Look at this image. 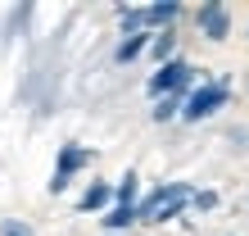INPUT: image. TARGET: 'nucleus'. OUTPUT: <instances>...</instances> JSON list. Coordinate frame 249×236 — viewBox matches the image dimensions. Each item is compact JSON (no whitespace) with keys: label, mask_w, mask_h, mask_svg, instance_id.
<instances>
[{"label":"nucleus","mask_w":249,"mask_h":236,"mask_svg":"<svg viewBox=\"0 0 249 236\" xmlns=\"http://www.w3.org/2000/svg\"><path fill=\"white\" fill-rule=\"evenodd\" d=\"M109 204H113V182H91V186L77 196V209H82V214H105Z\"/></svg>","instance_id":"obj_7"},{"label":"nucleus","mask_w":249,"mask_h":236,"mask_svg":"<svg viewBox=\"0 0 249 236\" xmlns=\"http://www.w3.org/2000/svg\"><path fill=\"white\" fill-rule=\"evenodd\" d=\"M245 37H249V27H245Z\"/></svg>","instance_id":"obj_17"},{"label":"nucleus","mask_w":249,"mask_h":236,"mask_svg":"<svg viewBox=\"0 0 249 236\" xmlns=\"http://www.w3.org/2000/svg\"><path fill=\"white\" fill-rule=\"evenodd\" d=\"M245 91H249V73H245Z\"/></svg>","instance_id":"obj_16"},{"label":"nucleus","mask_w":249,"mask_h":236,"mask_svg":"<svg viewBox=\"0 0 249 236\" xmlns=\"http://www.w3.org/2000/svg\"><path fill=\"white\" fill-rule=\"evenodd\" d=\"M150 59H154V68H159V64H168V59H177V37H172V27H168V32H154V37H150Z\"/></svg>","instance_id":"obj_10"},{"label":"nucleus","mask_w":249,"mask_h":236,"mask_svg":"<svg viewBox=\"0 0 249 236\" xmlns=\"http://www.w3.org/2000/svg\"><path fill=\"white\" fill-rule=\"evenodd\" d=\"M141 9H145V32H168V27L181 19L177 0H154V5H141Z\"/></svg>","instance_id":"obj_6"},{"label":"nucleus","mask_w":249,"mask_h":236,"mask_svg":"<svg viewBox=\"0 0 249 236\" xmlns=\"http://www.w3.org/2000/svg\"><path fill=\"white\" fill-rule=\"evenodd\" d=\"M118 27H123V37L145 32V9H141V5H123V9H118Z\"/></svg>","instance_id":"obj_12"},{"label":"nucleus","mask_w":249,"mask_h":236,"mask_svg":"<svg viewBox=\"0 0 249 236\" xmlns=\"http://www.w3.org/2000/svg\"><path fill=\"white\" fill-rule=\"evenodd\" d=\"M190 86H195V68L186 59H168V64H159L150 73L145 91H150V100H163V96H186Z\"/></svg>","instance_id":"obj_3"},{"label":"nucleus","mask_w":249,"mask_h":236,"mask_svg":"<svg viewBox=\"0 0 249 236\" xmlns=\"http://www.w3.org/2000/svg\"><path fill=\"white\" fill-rule=\"evenodd\" d=\"M227 100H231V82H227V78L195 82V86L181 96V118H186V123H204V118H213L217 109H227Z\"/></svg>","instance_id":"obj_2"},{"label":"nucleus","mask_w":249,"mask_h":236,"mask_svg":"<svg viewBox=\"0 0 249 236\" xmlns=\"http://www.w3.org/2000/svg\"><path fill=\"white\" fill-rule=\"evenodd\" d=\"M195 27L204 41H227L231 37V9L222 5V0H204V5L195 9Z\"/></svg>","instance_id":"obj_4"},{"label":"nucleus","mask_w":249,"mask_h":236,"mask_svg":"<svg viewBox=\"0 0 249 236\" xmlns=\"http://www.w3.org/2000/svg\"><path fill=\"white\" fill-rule=\"evenodd\" d=\"M150 37H154V32H131V37H123L118 50H113V59H118V64H131L141 50H150Z\"/></svg>","instance_id":"obj_11"},{"label":"nucleus","mask_w":249,"mask_h":236,"mask_svg":"<svg viewBox=\"0 0 249 236\" xmlns=\"http://www.w3.org/2000/svg\"><path fill=\"white\" fill-rule=\"evenodd\" d=\"M136 223V209L131 204H109L105 218H100V227H105V236H127V227Z\"/></svg>","instance_id":"obj_8"},{"label":"nucleus","mask_w":249,"mask_h":236,"mask_svg":"<svg viewBox=\"0 0 249 236\" xmlns=\"http://www.w3.org/2000/svg\"><path fill=\"white\" fill-rule=\"evenodd\" d=\"M86 164H91V150H86V145H59V164H54V177H50V196L68 191V182H72Z\"/></svg>","instance_id":"obj_5"},{"label":"nucleus","mask_w":249,"mask_h":236,"mask_svg":"<svg viewBox=\"0 0 249 236\" xmlns=\"http://www.w3.org/2000/svg\"><path fill=\"white\" fill-rule=\"evenodd\" d=\"M113 204H131V209L141 204V177L136 173H123L118 182H113Z\"/></svg>","instance_id":"obj_9"},{"label":"nucleus","mask_w":249,"mask_h":236,"mask_svg":"<svg viewBox=\"0 0 249 236\" xmlns=\"http://www.w3.org/2000/svg\"><path fill=\"white\" fill-rule=\"evenodd\" d=\"M190 196H195L190 182H163V186H154L150 196H141V204H136V223H172V218L190 204Z\"/></svg>","instance_id":"obj_1"},{"label":"nucleus","mask_w":249,"mask_h":236,"mask_svg":"<svg viewBox=\"0 0 249 236\" xmlns=\"http://www.w3.org/2000/svg\"><path fill=\"white\" fill-rule=\"evenodd\" d=\"M150 118H154V123H172V118H181V96H163V100H154Z\"/></svg>","instance_id":"obj_13"},{"label":"nucleus","mask_w":249,"mask_h":236,"mask_svg":"<svg viewBox=\"0 0 249 236\" xmlns=\"http://www.w3.org/2000/svg\"><path fill=\"white\" fill-rule=\"evenodd\" d=\"M0 236H36L27 218H0Z\"/></svg>","instance_id":"obj_14"},{"label":"nucleus","mask_w":249,"mask_h":236,"mask_svg":"<svg viewBox=\"0 0 249 236\" xmlns=\"http://www.w3.org/2000/svg\"><path fill=\"white\" fill-rule=\"evenodd\" d=\"M190 204H195V209H217V191H195V196H190Z\"/></svg>","instance_id":"obj_15"}]
</instances>
